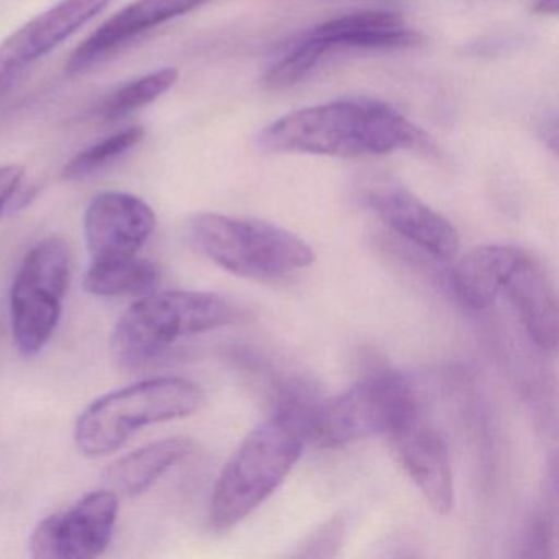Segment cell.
Segmentation results:
<instances>
[{
    "label": "cell",
    "mask_w": 559,
    "mask_h": 559,
    "mask_svg": "<svg viewBox=\"0 0 559 559\" xmlns=\"http://www.w3.org/2000/svg\"><path fill=\"white\" fill-rule=\"evenodd\" d=\"M329 51L330 48L319 38L310 34L304 35L286 57L277 60L266 71L264 86L270 91H283L296 86Z\"/></svg>",
    "instance_id": "cell-21"
},
{
    "label": "cell",
    "mask_w": 559,
    "mask_h": 559,
    "mask_svg": "<svg viewBox=\"0 0 559 559\" xmlns=\"http://www.w3.org/2000/svg\"><path fill=\"white\" fill-rule=\"evenodd\" d=\"M365 201L385 225L437 258H453L460 248L456 228L397 181L379 176L365 186Z\"/></svg>",
    "instance_id": "cell-10"
},
{
    "label": "cell",
    "mask_w": 559,
    "mask_h": 559,
    "mask_svg": "<svg viewBox=\"0 0 559 559\" xmlns=\"http://www.w3.org/2000/svg\"><path fill=\"white\" fill-rule=\"evenodd\" d=\"M525 257V251L507 245L474 248L451 271V289L469 309H487L503 293L507 281Z\"/></svg>",
    "instance_id": "cell-14"
},
{
    "label": "cell",
    "mask_w": 559,
    "mask_h": 559,
    "mask_svg": "<svg viewBox=\"0 0 559 559\" xmlns=\"http://www.w3.org/2000/svg\"><path fill=\"white\" fill-rule=\"evenodd\" d=\"M333 48H362V50H392L414 47L418 35L404 17L394 12H358L325 22L309 32Z\"/></svg>",
    "instance_id": "cell-16"
},
{
    "label": "cell",
    "mask_w": 559,
    "mask_h": 559,
    "mask_svg": "<svg viewBox=\"0 0 559 559\" xmlns=\"http://www.w3.org/2000/svg\"><path fill=\"white\" fill-rule=\"evenodd\" d=\"M509 296L533 342L546 352L558 346L559 319L556 290L546 271L526 254L507 281Z\"/></svg>",
    "instance_id": "cell-15"
},
{
    "label": "cell",
    "mask_w": 559,
    "mask_h": 559,
    "mask_svg": "<svg viewBox=\"0 0 559 559\" xmlns=\"http://www.w3.org/2000/svg\"><path fill=\"white\" fill-rule=\"evenodd\" d=\"M112 0H61L0 44V100L40 58L90 24Z\"/></svg>",
    "instance_id": "cell-9"
},
{
    "label": "cell",
    "mask_w": 559,
    "mask_h": 559,
    "mask_svg": "<svg viewBox=\"0 0 559 559\" xmlns=\"http://www.w3.org/2000/svg\"><path fill=\"white\" fill-rule=\"evenodd\" d=\"M559 0H538L533 11L536 14L556 15L558 14Z\"/></svg>",
    "instance_id": "cell-25"
},
{
    "label": "cell",
    "mask_w": 559,
    "mask_h": 559,
    "mask_svg": "<svg viewBox=\"0 0 559 559\" xmlns=\"http://www.w3.org/2000/svg\"><path fill=\"white\" fill-rule=\"evenodd\" d=\"M261 148L335 158L433 150L430 139L397 110L369 97L333 100L281 117L261 132Z\"/></svg>",
    "instance_id": "cell-1"
},
{
    "label": "cell",
    "mask_w": 559,
    "mask_h": 559,
    "mask_svg": "<svg viewBox=\"0 0 559 559\" xmlns=\"http://www.w3.org/2000/svg\"><path fill=\"white\" fill-rule=\"evenodd\" d=\"M143 135H145L143 127L133 126L94 143L68 163L63 171L64 179L81 181V179L96 175L97 171L130 152L143 139Z\"/></svg>",
    "instance_id": "cell-20"
},
{
    "label": "cell",
    "mask_w": 559,
    "mask_h": 559,
    "mask_svg": "<svg viewBox=\"0 0 559 559\" xmlns=\"http://www.w3.org/2000/svg\"><path fill=\"white\" fill-rule=\"evenodd\" d=\"M71 280L67 241H40L22 261L11 290L12 335L21 355L32 358L50 342L63 313Z\"/></svg>",
    "instance_id": "cell-7"
},
{
    "label": "cell",
    "mask_w": 559,
    "mask_h": 559,
    "mask_svg": "<svg viewBox=\"0 0 559 559\" xmlns=\"http://www.w3.org/2000/svg\"><path fill=\"white\" fill-rule=\"evenodd\" d=\"M119 497L94 490L70 509L38 523L31 536V555L38 559H91L104 555L116 532Z\"/></svg>",
    "instance_id": "cell-8"
},
{
    "label": "cell",
    "mask_w": 559,
    "mask_h": 559,
    "mask_svg": "<svg viewBox=\"0 0 559 559\" xmlns=\"http://www.w3.org/2000/svg\"><path fill=\"white\" fill-rule=\"evenodd\" d=\"M211 0H135L100 25L68 61L70 73H81L119 50L133 38L165 22L195 11Z\"/></svg>",
    "instance_id": "cell-12"
},
{
    "label": "cell",
    "mask_w": 559,
    "mask_h": 559,
    "mask_svg": "<svg viewBox=\"0 0 559 559\" xmlns=\"http://www.w3.org/2000/svg\"><path fill=\"white\" fill-rule=\"evenodd\" d=\"M399 456L431 509L447 515L453 509V471L447 440L420 417L392 435Z\"/></svg>",
    "instance_id": "cell-13"
},
{
    "label": "cell",
    "mask_w": 559,
    "mask_h": 559,
    "mask_svg": "<svg viewBox=\"0 0 559 559\" xmlns=\"http://www.w3.org/2000/svg\"><path fill=\"white\" fill-rule=\"evenodd\" d=\"M418 417L420 405L411 379L399 372H376L316 402L307 418V443L336 448L374 435L392 437Z\"/></svg>",
    "instance_id": "cell-4"
},
{
    "label": "cell",
    "mask_w": 559,
    "mask_h": 559,
    "mask_svg": "<svg viewBox=\"0 0 559 559\" xmlns=\"http://www.w3.org/2000/svg\"><path fill=\"white\" fill-rule=\"evenodd\" d=\"M237 319L234 304L217 294L152 293L120 317L110 340V353L120 368H143L181 336L211 332Z\"/></svg>",
    "instance_id": "cell-3"
},
{
    "label": "cell",
    "mask_w": 559,
    "mask_h": 559,
    "mask_svg": "<svg viewBox=\"0 0 559 559\" xmlns=\"http://www.w3.org/2000/svg\"><path fill=\"white\" fill-rule=\"evenodd\" d=\"M345 526V519L335 516L325 525L320 526L312 536H309L296 556H300V558H332L342 546Z\"/></svg>",
    "instance_id": "cell-22"
},
{
    "label": "cell",
    "mask_w": 559,
    "mask_h": 559,
    "mask_svg": "<svg viewBox=\"0 0 559 559\" xmlns=\"http://www.w3.org/2000/svg\"><path fill=\"white\" fill-rule=\"evenodd\" d=\"M191 235L215 264L247 280H276L316 261L302 238L258 218L199 214L191 221Z\"/></svg>",
    "instance_id": "cell-6"
},
{
    "label": "cell",
    "mask_w": 559,
    "mask_h": 559,
    "mask_svg": "<svg viewBox=\"0 0 559 559\" xmlns=\"http://www.w3.org/2000/svg\"><path fill=\"white\" fill-rule=\"evenodd\" d=\"M156 228L153 209L127 192H103L91 201L84 217L91 260L132 257Z\"/></svg>",
    "instance_id": "cell-11"
},
{
    "label": "cell",
    "mask_w": 559,
    "mask_h": 559,
    "mask_svg": "<svg viewBox=\"0 0 559 559\" xmlns=\"http://www.w3.org/2000/svg\"><path fill=\"white\" fill-rule=\"evenodd\" d=\"M306 444V424L286 412H276L248 433L215 483L212 528L225 532L254 512L284 483Z\"/></svg>",
    "instance_id": "cell-2"
},
{
    "label": "cell",
    "mask_w": 559,
    "mask_h": 559,
    "mask_svg": "<svg viewBox=\"0 0 559 559\" xmlns=\"http://www.w3.org/2000/svg\"><path fill=\"white\" fill-rule=\"evenodd\" d=\"M158 270L139 254L91 260L84 276V289L99 297H143L153 293Z\"/></svg>",
    "instance_id": "cell-18"
},
{
    "label": "cell",
    "mask_w": 559,
    "mask_h": 559,
    "mask_svg": "<svg viewBox=\"0 0 559 559\" xmlns=\"http://www.w3.org/2000/svg\"><path fill=\"white\" fill-rule=\"evenodd\" d=\"M178 76L175 68H165L123 84L100 104V117L116 120L150 106L175 86Z\"/></svg>",
    "instance_id": "cell-19"
},
{
    "label": "cell",
    "mask_w": 559,
    "mask_h": 559,
    "mask_svg": "<svg viewBox=\"0 0 559 559\" xmlns=\"http://www.w3.org/2000/svg\"><path fill=\"white\" fill-rule=\"evenodd\" d=\"M24 173V168L17 165L2 166L0 168V215L14 201V195L21 189Z\"/></svg>",
    "instance_id": "cell-24"
},
{
    "label": "cell",
    "mask_w": 559,
    "mask_h": 559,
    "mask_svg": "<svg viewBox=\"0 0 559 559\" xmlns=\"http://www.w3.org/2000/svg\"><path fill=\"white\" fill-rule=\"evenodd\" d=\"M551 523H549L548 516L536 519L532 523L528 535H526V551L522 552V556H528V558H543V556H546V548H548L549 542H551Z\"/></svg>",
    "instance_id": "cell-23"
},
{
    "label": "cell",
    "mask_w": 559,
    "mask_h": 559,
    "mask_svg": "<svg viewBox=\"0 0 559 559\" xmlns=\"http://www.w3.org/2000/svg\"><path fill=\"white\" fill-rule=\"evenodd\" d=\"M194 450L191 438L171 437L120 457L104 473V487L117 497L145 493L166 471L181 463Z\"/></svg>",
    "instance_id": "cell-17"
},
{
    "label": "cell",
    "mask_w": 559,
    "mask_h": 559,
    "mask_svg": "<svg viewBox=\"0 0 559 559\" xmlns=\"http://www.w3.org/2000/svg\"><path fill=\"white\" fill-rule=\"evenodd\" d=\"M204 404V392L182 378L136 382L94 401L74 428L78 450L103 457L119 450L140 428L194 414Z\"/></svg>",
    "instance_id": "cell-5"
}]
</instances>
